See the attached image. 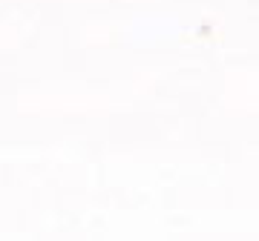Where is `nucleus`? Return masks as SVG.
Here are the masks:
<instances>
[]
</instances>
